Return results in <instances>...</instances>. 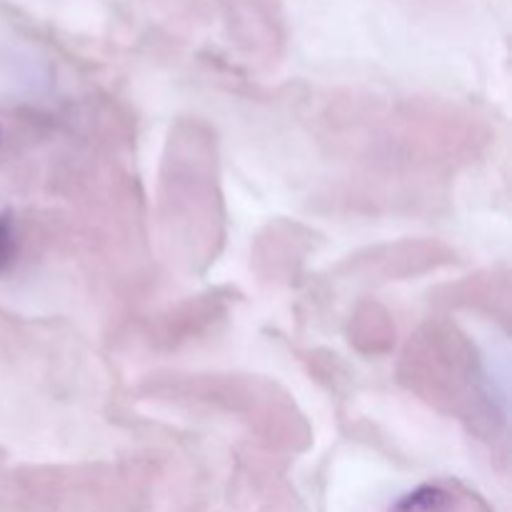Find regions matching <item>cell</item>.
<instances>
[{
  "mask_svg": "<svg viewBox=\"0 0 512 512\" xmlns=\"http://www.w3.org/2000/svg\"><path fill=\"white\" fill-rule=\"evenodd\" d=\"M13 258V225L8 215H0V270Z\"/></svg>",
  "mask_w": 512,
  "mask_h": 512,
  "instance_id": "cell-2",
  "label": "cell"
},
{
  "mask_svg": "<svg viewBox=\"0 0 512 512\" xmlns=\"http://www.w3.org/2000/svg\"><path fill=\"white\" fill-rule=\"evenodd\" d=\"M458 508V495L443 485H420L405 493L390 512H453Z\"/></svg>",
  "mask_w": 512,
  "mask_h": 512,
  "instance_id": "cell-1",
  "label": "cell"
}]
</instances>
